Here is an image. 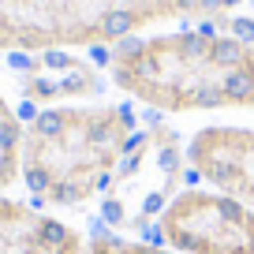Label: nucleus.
<instances>
[{"label":"nucleus","mask_w":254,"mask_h":254,"mask_svg":"<svg viewBox=\"0 0 254 254\" xmlns=\"http://www.w3.org/2000/svg\"><path fill=\"white\" fill-rule=\"evenodd\" d=\"M120 90L161 112H213L254 105V49L239 38L172 34V38H120L112 53Z\"/></svg>","instance_id":"f257e3e1"},{"label":"nucleus","mask_w":254,"mask_h":254,"mask_svg":"<svg viewBox=\"0 0 254 254\" xmlns=\"http://www.w3.org/2000/svg\"><path fill=\"white\" fill-rule=\"evenodd\" d=\"M135 146L131 105L45 109L30 120L19 146V176L49 206H82L116 187V172Z\"/></svg>","instance_id":"f03ea898"},{"label":"nucleus","mask_w":254,"mask_h":254,"mask_svg":"<svg viewBox=\"0 0 254 254\" xmlns=\"http://www.w3.org/2000/svg\"><path fill=\"white\" fill-rule=\"evenodd\" d=\"M153 228L183 254H254V209L221 190H180Z\"/></svg>","instance_id":"7ed1b4c3"},{"label":"nucleus","mask_w":254,"mask_h":254,"mask_svg":"<svg viewBox=\"0 0 254 254\" xmlns=\"http://www.w3.org/2000/svg\"><path fill=\"white\" fill-rule=\"evenodd\" d=\"M187 161L213 190L254 209V131L206 127L190 138Z\"/></svg>","instance_id":"20e7f679"},{"label":"nucleus","mask_w":254,"mask_h":254,"mask_svg":"<svg viewBox=\"0 0 254 254\" xmlns=\"http://www.w3.org/2000/svg\"><path fill=\"white\" fill-rule=\"evenodd\" d=\"M0 254H86L79 228L0 194Z\"/></svg>","instance_id":"39448f33"},{"label":"nucleus","mask_w":254,"mask_h":254,"mask_svg":"<svg viewBox=\"0 0 254 254\" xmlns=\"http://www.w3.org/2000/svg\"><path fill=\"white\" fill-rule=\"evenodd\" d=\"M86 254H168L153 243H138V239H124V236H109V232H97L90 239Z\"/></svg>","instance_id":"423d86ee"},{"label":"nucleus","mask_w":254,"mask_h":254,"mask_svg":"<svg viewBox=\"0 0 254 254\" xmlns=\"http://www.w3.org/2000/svg\"><path fill=\"white\" fill-rule=\"evenodd\" d=\"M232 30H236V38L247 41V45L254 41V23H251V19H236V23H232Z\"/></svg>","instance_id":"0eeeda50"},{"label":"nucleus","mask_w":254,"mask_h":254,"mask_svg":"<svg viewBox=\"0 0 254 254\" xmlns=\"http://www.w3.org/2000/svg\"><path fill=\"white\" fill-rule=\"evenodd\" d=\"M8 64H11V67H19V71H30V56H26V53H8Z\"/></svg>","instance_id":"6e6552de"},{"label":"nucleus","mask_w":254,"mask_h":254,"mask_svg":"<svg viewBox=\"0 0 254 254\" xmlns=\"http://www.w3.org/2000/svg\"><path fill=\"white\" fill-rule=\"evenodd\" d=\"M221 4H239V0H221Z\"/></svg>","instance_id":"1a4fd4ad"}]
</instances>
